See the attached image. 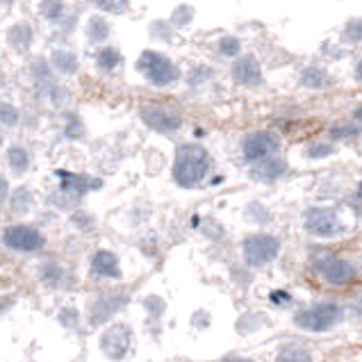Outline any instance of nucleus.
<instances>
[{"instance_id":"obj_1","label":"nucleus","mask_w":362,"mask_h":362,"mask_svg":"<svg viewBox=\"0 0 362 362\" xmlns=\"http://www.w3.org/2000/svg\"><path fill=\"white\" fill-rule=\"evenodd\" d=\"M212 155L201 144H180L173 155V182L182 189H196L208 180L212 173Z\"/></svg>"},{"instance_id":"obj_2","label":"nucleus","mask_w":362,"mask_h":362,"mask_svg":"<svg viewBox=\"0 0 362 362\" xmlns=\"http://www.w3.org/2000/svg\"><path fill=\"white\" fill-rule=\"evenodd\" d=\"M134 69H137V74L146 80L151 87H158V89L173 87L175 82L182 78L180 66L175 64L169 55H164L160 50H153V48L141 50L137 62H134Z\"/></svg>"},{"instance_id":"obj_3","label":"nucleus","mask_w":362,"mask_h":362,"mask_svg":"<svg viewBox=\"0 0 362 362\" xmlns=\"http://www.w3.org/2000/svg\"><path fill=\"white\" fill-rule=\"evenodd\" d=\"M0 244L7 251L18 253V255H35L44 251L46 246V235L41 233L33 223H9L0 230Z\"/></svg>"},{"instance_id":"obj_4","label":"nucleus","mask_w":362,"mask_h":362,"mask_svg":"<svg viewBox=\"0 0 362 362\" xmlns=\"http://www.w3.org/2000/svg\"><path fill=\"white\" fill-rule=\"evenodd\" d=\"M139 119L144 121V126L160 134H173L182 128L180 112L173 105H167V103H160V100L144 103L139 107Z\"/></svg>"},{"instance_id":"obj_5","label":"nucleus","mask_w":362,"mask_h":362,"mask_svg":"<svg viewBox=\"0 0 362 362\" xmlns=\"http://www.w3.org/2000/svg\"><path fill=\"white\" fill-rule=\"evenodd\" d=\"M339 319H342V308L335 303H317L310 305L301 313H296L294 322L301 330H308V333H324V330H330Z\"/></svg>"},{"instance_id":"obj_6","label":"nucleus","mask_w":362,"mask_h":362,"mask_svg":"<svg viewBox=\"0 0 362 362\" xmlns=\"http://www.w3.org/2000/svg\"><path fill=\"white\" fill-rule=\"evenodd\" d=\"M278 251H281V242L272 235H251L242 244L244 262L248 267H262L274 262L278 257Z\"/></svg>"},{"instance_id":"obj_7","label":"nucleus","mask_w":362,"mask_h":362,"mask_svg":"<svg viewBox=\"0 0 362 362\" xmlns=\"http://www.w3.org/2000/svg\"><path fill=\"white\" fill-rule=\"evenodd\" d=\"M313 262L319 276L330 285H346L351 281H356L358 276L354 264L349 260H342V257H335L333 253H317Z\"/></svg>"},{"instance_id":"obj_8","label":"nucleus","mask_w":362,"mask_h":362,"mask_svg":"<svg viewBox=\"0 0 362 362\" xmlns=\"http://www.w3.org/2000/svg\"><path fill=\"white\" fill-rule=\"evenodd\" d=\"M130 296L128 292H121V289H105V292H100L94 301L89 303V324L91 326H100L110 322L112 317H115L119 310H123L128 305Z\"/></svg>"},{"instance_id":"obj_9","label":"nucleus","mask_w":362,"mask_h":362,"mask_svg":"<svg viewBox=\"0 0 362 362\" xmlns=\"http://www.w3.org/2000/svg\"><path fill=\"white\" fill-rule=\"evenodd\" d=\"M305 230L315 237H335L342 233V221L333 208H310L305 212Z\"/></svg>"},{"instance_id":"obj_10","label":"nucleus","mask_w":362,"mask_h":362,"mask_svg":"<svg viewBox=\"0 0 362 362\" xmlns=\"http://www.w3.org/2000/svg\"><path fill=\"white\" fill-rule=\"evenodd\" d=\"M55 178H57L59 189L74 194L78 199H85L87 194L103 189V178H98L94 173H76L69 169H57Z\"/></svg>"},{"instance_id":"obj_11","label":"nucleus","mask_w":362,"mask_h":362,"mask_svg":"<svg viewBox=\"0 0 362 362\" xmlns=\"http://www.w3.org/2000/svg\"><path fill=\"white\" fill-rule=\"evenodd\" d=\"M28 78H30V85H33L35 94L39 98H46L48 91L59 82L55 69H53V64H50V59L46 55H35L33 59H30Z\"/></svg>"},{"instance_id":"obj_12","label":"nucleus","mask_w":362,"mask_h":362,"mask_svg":"<svg viewBox=\"0 0 362 362\" xmlns=\"http://www.w3.org/2000/svg\"><path fill=\"white\" fill-rule=\"evenodd\" d=\"M132 346V330L126 324L110 326L100 337V351L110 360H123Z\"/></svg>"},{"instance_id":"obj_13","label":"nucleus","mask_w":362,"mask_h":362,"mask_svg":"<svg viewBox=\"0 0 362 362\" xmlns=\"http://www.w3.org/2000/svg\"><path fill=\"white\" fill-rule=\"evenodd\" d=\"M281 146V141L274 132H267V130H257L246 134V139L242 141V153H244V160L246 162H260L269 155H274Z\"/></svg>"},{"instance_id":"obj_14","label":"nucleus","mask_w":362,"mask_h":362,"mask_svg":"<svg viewBox=\"0 0 362 362\" xmlns=\"http://www.w3.org/2000/svg\"><path fill=\"white\" fill-rule=\"evenodd\" d=\"M89 274L94 278H105V281H121L123 269L119 255L115 251H110V248H98L89 257Z\"/></svg>"},{"instance_id":"obj_15","label":"nucleus","mask_w":362,"mask_h":362,"mask_svg":"<svg viewBox=\"0 0 362 362\" xmlns=\"http://www.w3.org/2000/svg\"><path fill=\"white\" fill-rule=\"evenodd\" d=\"M35 39H37L35 25L30 23V21H23V18L9 25L7 33H5V44L16 55H28L35 46Z\"/></svg>"},{"instance_id":"obj_16","label":"nucleus","mask_w":362,"mask_h":362,"mask_svg":"<svg viewBox=\"0 0 362 362\" xmlns=\"http://www.w3.org/2000/svg\"><path fill=\"white\" fill-rule=\"evenodd\" d=\"M5 164L9 173L16 175V178H23V175H28L30 169H33V151L21 141L9 144L5 148Z\"/></svg>"},{"instance_id":"obj_17","label":"nucleus","mask_w":362,"mask_h":362,"mask_svg":"<svg viewBox=\"0 0 362 362\" xmlns=\"http://www.w3.org/2000/svg\"><path fill=\"white\" fill-rule=\"evenodd\" d=\"M233 80L242 87H257L262 82V66L253 55H244L233 64Z\"/></svg>"},{"instance_id":"obj_18","label":"nucleus","mask_w":362,"mask_h":362,"mask_svg":"<svg viewBox=\"0 0 362 362\" xmlns=\"http://www.w3.org/2000/svg\"><path fill=\"white\" fill-rule=\"evenodd\" d=\"M50 64H53L55 74L57 76H64V78H74L80 74V57L76 50H71L66 46H57L50 50Z\"/></svg>"},{"instance_id":"obj_19","label":"nucleus","mask_w":362,"mask_h":362,"mask_svg":"<svg viewBox=\"0 0 362 362\" xmlns=\"http://www.w3.org/2000/svg\"><path fill=\"white\" fill-rule=\"evenodd\" d=\"M123 66V53L117 46H110V44H103L96 48L94 53V69L103 76H115L119 74Z\"/></svg>"},{"instance_id":"obj_20","label":"nucleus","mask_w":362,"mask_h":362,"mask_svg":"<svg viewBox=\"0 0 362 362\" xmlns=\"http://www.w3.org/2000/svg\"><path fill=\"white\" fill-rule=\"evenodd\" d=\"M287 171H289L287 160L276 158V155H269V158L255 162L251 175H253V180H257V182H274L278 178H283Z\"/></svg>"},{"instance_id":"obj_21","label":"nucleus","mask_w":362,"mask_h":362,"mask_svg":"<svg viewBox=\"0 0 362 362\" xmlns=\"http://www.w3.org/2000/svg\"><path fill=\"white\" fill-rule=\"evenodd\" d=\"M59 117H62L59 134L64 141H82L87 137V123H85V119H82L80 112L69 107V110H62Z\"/></svg>"},{"instance_id":"obj_22","label":"nucleus","mask_w":362,"mask_h":362,"mask_svg":"<svg viewBox=\"0 0 362 362\" xmlns=\"http://www.w3.org/2000/svg\"><path fill=\"white\" fill-rule=\"evenodd\" d=\"M85 37L91 46L107 44L112 37V23L105 18V14H91L85 21Z\"/></svg>"},{"instance_id":"obj_23","label":"nucleus","mask_w":362,"mask_h":362,"mask_svg":"<svg viewBox=\"0 0 362 362\" xmlns=\"http://www.w3.org/2000/svg\"><path fill=\"white\" fill-rule=\"evenodd\" d=\"M35 194L30 187H16L9 192V199H7V208H9V214L14 216H28L30 212L35 210Z\"/></svg>"},{"instance_id":"obj_24","label":"nucleus","mask_w":362,"mask_h":362,"mask_svg":"<svg viewBox=\"0 0 362 362\" xmlns=\"http://www.w3.org/2000/svg\"><path fill=\"white\" fill-rule=\"evenodd\" d=\"M37 14L46 21L48 25H59L71 14V7L66 0H39L37 3Z\"/></svg>"},{"instance_id":"obj_25","label":"nucleus","mask_w":362,"mask_h":362,"mask_svg":"<svg viewBox=\"0 0 362 362\" xmlns=\"http://www.w3.org/2000/svg\"><path fill=\"white\" fill-rule=\"evenodd\" d=\"M39 281L44 283L46 287H64L66 281H69V274L66 269L62 267L59 262L55 260H46L39 264Z\"/></svg>"},{"instance_id":"obj_26","label":"nucleus","mask_w":362,"mask_h":362,"mask_svg":"<svg viewBox=\"0 0 362 362\" xmlns=\"http://www.w3.org/2000/svg\"><path fill=\"white\" fill-rule=\"evenodd\" d=\"M21 117H23V112L14 100L0 98V126L5 130H14L21 126Z\"/></svg>"},{"instance_id":"obj_27","label":"nucleus","mask_w":362,"mask_h":362,"mask_svg":"<svg viewBox=\"0 0 362 362\" xmlns=\"http://www.w3.org/2000/svg\"><path fill=\"white\" fill-rule=\"evenodd\" d=\"M46 203L50 205V208L59 210V212H74V210L78 208L80 199H78V196H74V194H69V192H64V189H59V187H57L55 192H50V194H48Z\"/></svg>"},{"instance_id":"obj_28","label":"nucleus","mask_w":362,"mask_h":362,"mask_svg":"<svg viewBox=\"0 0 362 362\" xmlns=\"http://www.w3.org/2000/svg\"><path fill=\"white\" fill-rule=\"evenodd\" d=\"M46 100H48L55 110H59V112H62V110H69V105L74 103V91H71L66 85H62V82H57V85L46 94Z\"/></svg>"},{"instance_id":"obj_29","label":"nucleus","mask_w":362,"mask_h":362,"mask_svg":"<svg viewBox=\"0 0 362 362\" xmlns=\"http://www.w3.org/2000/svg\"><path fill=\"white\" fill-rule=\"evenodd\" d=\"M89 5L96 9V12L100 14H123V12H128V7H130V0H89Z\"/></svg>"},{"instance_id":"obj_30","label":"nucleus","mask_w":362,"mask_h":362,"mask_svg":"<svg viewBox=\"0 0 362 362\" xmlns=\"http://www.w3.org/2000/svg\"><path fill=\"white\" fill-rule=\"evenodd\" d=\"M301 85L310 89H319L328 85V74L319 66H308L301 74Z\"/></svg>"},{"instance_id":"obj_31","label":"nucleus","mask_w":362,"mask_h":362,"mask_svg":"<svg viewBox=\"0 0 362 362\" xmlns=\"http://www.w3.org/2000/svg\"><path fill=\"white\" fill-rule=\"evenodd\" d=\"M71 226L74 228H78V233H89V230H94V226H96V216L91 214L89 210H82V208H76L74 212H71Z\"/></svg>"},{"instance_id":"obj_32","label":"nucleus","mask_w":362,"mask_h":362,"mask_svg":"<svg viewBox=\"0 0 362 362\" xmlns=\"http://www.w3.org/2000/svg\"><path fill=\"white\" fill-rule=\"evenodd\" d=\"M173 33H175V28L169 23V21H153L148 25L151 39L160 41V44H169V41H173Z\"/></svg>"},{"instance_id":"obj_33","label":"nucleus","mask_w":362,"mask_h":362,"mask_svg":"<svg viewBox=\"0 0 362 362\" xmlns=\"http://www.w3.org/2000/svg\"><path fill=\"white\" fill-rule=\"evenodd\" d=\"M194 21V7L192 5H178L171 12V18H169V23L175 28V30H182V28H187L189 23Z\"/></svg>"},{"instance_id":"obj_34","label":"nucleus","mask_w":362,"mask_h":362,"mask_svg":"<svg viewBox=\"0 0 362 362\" xmlns=\"http://www.w3.org/2000/svg\"><path fill=\"white\" fill-rule=\"evenodd\" d=\"M242 50V44L237 37H221L219 41H216V53H219L221 57H237Z\"/></svg>"},{"instance_id":"obj_35","label":"nucleus","mask_w":362,"mask_h":362,"mask_svg":"<svg viewBox=\"0 0 362 362\" xmlns=\"http://www.w3.org/2000/svg\"><path fill=\"white\" fill-rule=\"evenodd\" d=\"M276 362H313L310 354L305 349H298V346H287L278 354Z\"/></svg>"},{"instance_id":"obj_36","label":"nucleus","mask_w":362,"mask_h":362,"mask_svg":"<svg viewBox=\"0 0 362 362\" xmlns=\"http://www.w3.org/2000/svg\"><path fill=\"white\" fill-rule=\"evenodd\" d=\"M360 134L358 123H339V126L330 128V139H351Z\"/></svg>"},{"instance_id":"obj_37","label":"nucleus","mask_w":362,"mask_h":362,"mask_svg":"<svg viewBox=\"0 0 362 362\" xmlns=\"http://www.w3.org/2000/svg\"><path fill=\"white\" fill-rule=\"evenodd\" d=\"M212 69H208V66H194V71L189 74V85L192 87H199V85H205L208 80H212Z\"/></svg>"},{"instance_id":"obj_38","label":"nucleus","mask_w":362,"mask_h":362,"mask_svg":"<svg viewBox=\"0 0 362 362\" xmlns=\"http://www.w3.org/2000/svg\"><path fill=\"white\" fill-rule=\"evenodd\" d=\"M78 21H80V14H76L74 9H71V14L62 21V23L57 25V33H62V35H74V30L78 28Z\"/></svg>"},{"instance_id":"obj_39","label":"nucleus","mask_w":362,"mask_h":362,"mask_svg":"<svg viewBox=\"0 0 362 362\" xmlns=\"http://www.w3.org/2000/svg\"><path fill=\"white\" fill-rule=\"evenodd\" d=\"M333 153V144H313L308 148V158L319 160V158H326V155Z\"/></svg>"},{"instance_id":"obj_40","label":"nucleus","mask_w":362,"mask_h":362,"mask_svg":"<svg viewBox=\"0 0 362 362\" xmlns=\"http://www.w3.org/2000/svg\"><path fill=\"white\" fill-rule=\"evenodd\" d=\"M144 308L148 310V315L162 317V313H164V301H162V298H158V296H148L146 301H144Z\"/></svg>"},{"instance_id":"obj_41","label":"nucleus","mask_w":362,"mask_h":362,"mask_svg":"<svg viewBox=\"0 0 362 362\" xmlns=\"http://www.w3.org/2000/svg\"><path fill=\"white\" fill-rule=\"evenodd\" d=\"M57 319H59V322L64 324L66 328H74L76 322H78V313H76L74 308H64V310H62V313L57 315Z\"/></svg>"},{"instance_id":"obj_42","label":"nucleus","mask_w":362,"mask_h":362,"mask_svg":"<svg viewBox=\"0 0 362 362\" xmlns=\"http://www.w3.org/2000/svg\"><path fill=\"white\" fill-rule=\"evenodd\" d=\"M346 37L351 41H362V18L351 21V23L346 25Z\"/></svg>"},{"instance_id":"obj_43","label":"nucleus","mask_w":362,"mask_h":362,"mask_svg":"<svg viewBox=\"0 0 362 362\" xmlns=\"http://www.w3.org/2000/svg\"><path fill=\"white\" fill-rule=\"evenodd\" d=\"M9 192H12V187H9V180L5 178V173L0 171V208H3V205H7Z\"/></svg>"},{"instance_id":"obj_44","label":"nucleus","mask_w":362,"mask_h":362,"mask_svg":"<svg viewBox=\"0 0 362 362\" xmlns=\"http://www.w3.org/2000/svg\"><path fill=\"white\" fill-rule=\"evenodd\" d=\"M12 305H14V298L12 296H7V298L0 296V313H7V310L12 308Z\"/></svg>"},{"instance_id":"obj_45","label":"nucleus","mask_w":362,"mask_h":362,"mask_svg":"<svg viewBox=\"0 0 362 362\" xmlns=\"http://www.w3.org/2000/svg\"><path fill=\"white\" fill-rule=\"evenodd\" d=\"M16 5V0H0V7L3 9H12Z\"/></svg>"},{"instance_id":"obj_46","label":"nucleus","mask_w":362,"mask_h":362,"mask_svg":"<svg viewBox=\"0 0 362 362\" xmlns=\"http://www.w3.org/2000/svg\"><path fill=\"white\" fill-rule=\"evenodd\" d=\"M354 119H356L358 123H362V105H358V107L354 110Z\"/></svg>"},{"instance_id":"obj_47","label":"nucleus","mask_w":362,"mask_h":362,"mask_svg":"<svg viewBox=\"0 0 362 362\" xmlns=\"http://www.w3.org/2000/svg\"><path fill=\"white\" fill-rule=\"evenodd\" d=\"M356 78H358V80L362 82V59L358 62V66H356Z\"/></svg>"},{"instance_id":"obj_48","label":"nucleus","mask_w":362,"mask_h":362,"mask_svg":"<svg viewBox=\"0 0 362 362\" xmlns=\"http://www.w3.org/2000/svg\"><path fill=\"white\" fill-rule=\"evenodd\" d=\"M5 132H7V130H5L3 126H0V148L5 146Z\"/></svg>"},{"instance_id":"obj_49","label":"nucleus","mask_w":362,"mask_h":362,"mask_svg":"<svg viewBox=\"0 0 362 362\" xmlns=\"http://www.w3.org/2000/svg\"><path fill=\"white\" fill-rule=\"evenodd\" d=\"M223 362H253V360H246V358H226Z\"/></svg>"}]
</instances>
